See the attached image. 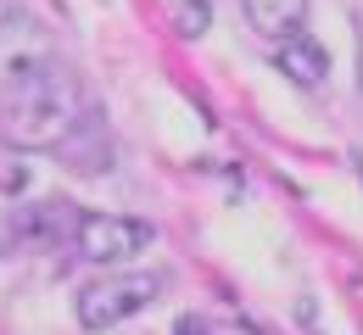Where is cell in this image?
Segmentation results:
<instances>
[{
	"label": "cell",
	"instance_id": "6",
	"mask_svg": "<svg viewBox=\"0 0 363 335\" xmlns=\"http://www.w3.org/2000/svg\"><path fill=\"white\" fill-rule=\"evenodd\" d=\"M73 224H79V212L67 201H45V207H23L17 212V229L28 240H62V235H73Z\"/></svg>",
	"mask_w": 363,
	"mask_h": 335
},
{
	"label": "cell",
	"instance_id": "4",
	"mask_svg": "<svg viewBox=\"0 0 363 335\" xmlns=\"http://www.w3.org/2000/svg\"><path fill=\"white\" fill-rule=\"evenodd\" d=\"M274 67H279L291 84L318 90V84L330 79V50L318 45L313 34H285V40H274Z\"/></svg>",
	"mask_w": 363,
	"mask_h": 335
},
{
	"label": "cell",
	"instance_id": "7",
	"mask_svg": "<svg viewBox=\"0 0 363 335\" xmlns=\"http://www.w3.org/2000/svg\"><path fill=\"white\" fill-rule=\"evenodd\" d=\"M174 23H179V34H184V40H196V34H207V23H213V11H207V0H184Z\"/></svg>",
	"mask_w": 363,
	"mask_h": 335
},
{
	"label": "cell",
	"instance_id": "5",
	"mask_svg": "<svg viewBox=\"0 0 363 335\" xmlns=\"http://www.w3.org/2000/svg\"><path fill=\"white\" fill-rule=\"evenodd\" d=\"M240 11L269 45L285 34H302V23H308V0H240Z\"/></svg>",
	"mask_w": 363,
	"mask_h": 335
},
{
	"label": "cell",
	"instance_id": "3",
	"mask_svg": "<svg viewBox=\"0 0 363 335\" xmlns=\"http://www.w3.org/2000/svg\"><path fill=\"white\" fill-rule=\"evenodd\" d=\"M151 246V224H140V218H123V212H79V224H73V251L84 257V263H129Z\"/></svg>",
	"mask_w": 363,
	"mask_h": 335
},
{
	"label": "cell",
	"instance_id": "1",
	"mask_svg": "<svg viewBox=\"0 0 363 335\" xmlns=\"http://www.w3.org/2000/svg\"><path fill=\"white\" fill-rule=\"evenodd\" d=\"M90 118L84 79L56 56H23L0 84V140L11 151H56Z\"/></svg>",
	"mask_w": 363,
	"mask_h": 335
},
{
	"label": "cell",
	"instance_id": "2",
	"mask_svg": "<svg viewBox=\"0 0 363 335\" xmlns=\"http://www.w3.org/2000/svg\"><path fill=\"white\" fill-rule=\"evenodd\" d=\"M162 296V274L157 268H135V274H101L79 290V324L90 335H106L118 330L123 319L145 313L151 302Z\"/></svg>",
	"mask_w": 363,
	"mask_h": 335
},
{
	"label": "cell",
	"instance_id": "8",
	"mask_svg": "<svg viewBox=\"0 0 363 335\" xmlns=\"http://www.w3.org/2000/svg\"><path fill=\"white\" fill-rule=\"evenodd\" d=\"M174 335H207V324L190 313V319H179V324H174Z\"/></svg>",
	"mask_w": 363,
	"mask_h": 335
},
{
	"label": "cell",
	"instance_id": "9",
	"mask_svg": "<svg viewBox=\"0 0 363 335\" xmlns=\"http://www.w3.org/2000/svg\"><path fill=\"white\" fill-rule=\"evenodd\" d=\"M11 17H17V11H11V0H0V28H6Z\"/></svg>",
	"mask_w": 363,
	"mask_h": 335
}]
</instances>
